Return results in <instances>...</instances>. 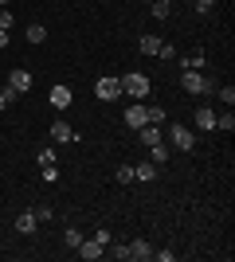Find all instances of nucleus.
Here are the masks:
<instances>
[{
    "label": "nucleus",
    "instance_id": "9d476101",
    "mask_svg": "<svg viewBox=\"0 0 235 262\" xmlns=\"http://www.w3.org/2000/svg\"><path fill=\"white\" fill-rule=\"evenodd\" d=\"M35 227H39V219H35V211H20V215H16V231H24V235H32Z\"/></svg>",
    "mask_w": 235,
    "mask_h": 262
},
{
    "label": "nucleus",
    "instance_id": "72a5a7b5",
    "mask_svg": "<svg viewBox=\"0 0 235 262\" xmlns=\"http://www.w3.org/2000/svg\"><path fill=\"white\" fill-rule=\"evenodd\" d=\"M8 47V28H0V51Z\"/></svg>",
    "mask_w": 235,
    "mask_h": 262
},
{
    "label": "nucleus",
    "instance_id": "473e14b6",
    "mask_svg": "<svg viewBox=\"0 0 235 262\" xmlns=\"http://www.w3.org/2000/svg\"><path fill=\"white\" fill-rule=\"evenodd\" d=\"M153 258H157V262H173L177 254H173V251H153Z\"/></svg>",
    "mask_w": 235,
    "mask_h": 262
},
{
    "label": "nucleus",
    "instance_id": "f257e3e1",
    "mask_svg": "<svg viewBox=\"0 0 235 262\" xmlns=\"http://www.w3.org/2000/svg\"><path fill=\"white\" fill-rule=\"evenodd\" d=\"M149 90H153L149 75H141V71H130V75H122V94H134V102H141Z\"/></svg>",
    "mask_w": 235,
    "mask_h": 262
},
{
    "label": "nucleus",
    "instance_id": "393cba45",
    "mask_svg": "<svg viewBox=\"0 0 235 262\" xmlns=\"http://www.w3.org/2000/svg\"><path fill=\"white\" fill-rule=\"evenodd\" d=\"M110 254H114V258H122V262H125V258H130V243H118V247H114Z\"/></svg>",
    "mask_w": 235,
    "mask_h": 262
},
{
    "label": "nucleus",
    "instance_id": "2f4dec72",
    "mask_svg": "<svg viewBox=\"0 0 235 262\" xmlns=\"http://www.w3.org/2000/svg\"><path fill=\"white\" fill-rule=\"evenodd\" d=\"M12 24H16V20H12V12L4 8V12H0V28H8V32H12Z\"/></svg>",
    "mask_w": 235,
    "mask_h": 262
},
{
    "label": "nucleus",
    "instance_id": "7c9ffc66",
    "mask_svg": "<svg viewBox=\"0 0 235 262\" xmlns=\"http://www.w3.org/2000/svg\"><path fill=\"white\" fill-rule=\"evenodd\" d=\"M8 102H16V94H12V90H8V86H4V90H0V110L8 106Z\"/></svg>",
    "mask_w": 235,
    "mask_h": 262
},
{
    "label": "nucleus",
    "instance_id": "0eeeda50",
    "mask_svg": "<svg viewBox=\"0 0 235 262\" xmlns=\"http://www.w3.org/2000/svg\"><path fill=\"white\" fill-rule=\"evenodd\" d=\"M125 125H134V129L149 125V118H145V106H141V102H134V106L125 110Z\"/></svg>",
    "mask_w": 235,
    "mask_h": 262
},
{
    "label": "nucleus",
    "instance_id": "aec40b11",
    "mask_svg": "<svg viewBox=\"0 0 235 262\" xmlns=\"http://www.w3.org/2000/svg\"><path fill=\"white\" fill-rule=\"evenodd\" d=\"M114 180H118V184H134V164H122V168L114 172Z\"/></svg>",
    "mask_w": 235,
    "mask_h": 262
},
{
    "label": "nucleus",
    "instance_id": "6e6552de",
    "mask_svg": "<svg viewBox=\"0 0 235 262\" xmlns=\"http://www.w3.org/2000/svg\"><path fill=\"white\" fill-rule=\"evenodd\" d=\"M51 106H55V110H67L71 106V86L55 82V86H51Z\"/></svg>",
    "mask_w": 235,
    "mask_h": 262
},
{
    "label": "nucleus",
    "instance_id": "a878e982",
    "mask_svg": "<svg viewBox=\"0 0 235 262\" xmlns=\"http://www.w3.org/2000/svg\"><path fill=\"white\" fill-rule=\"evenodd\" d=\"M157 55H161V59H177V47H173V43H161V47H157Z\"/></svg>",
    "mask_w": 235,
    "mask_h": 262
},
{
    "label": "nucleus",
    "instance_id": "2eb2a0df",
    "mask_svg": "<svg viewBox=\"0 0 235 262\" xmlns=\"http://www.w3.org/2000/svg\"><path fill=\"white\" fill-rule=\"evenodd\" d=\"M149 161H153L157 168H161V164L168 161V149H165V141H157V145H149Z\"/></svg>",
    "mask_w": 235,
    "mask_h": 262
},
{
    "label": "nucleus",
    "instance_id": "c756f323",
    "mask_svg": "<svg viewBox=\"0 0 235 262\" xmlns=\"http://www.w3.org/2000/svg\"><path fill=\"white\" fill-rule=\"evenodd\" d=\"M212 4H216V0H192V8H196V12H212Z\"/></svg>",
    "mask_w": 235,
    "mask_h": 262
},
{
    "label": "nucleus",
    "instance_id": "dca6fc26",
    "mask_svg": "<svg viewBox=\"0 0 235 262\" xmlns=\"http://www.w3.org/2000/svg\"><path fill=\"white\" fill-rule=\"evenodd\" d=\"M157 47H161L157 35H141V39H137V51H141V55H157Z\"/></svg>",
    "mask_w": 235,
    "mask_h": 262
},
{
    "label": "nucleus",
    "instance_id": "a211bd4d",
    "mask_svg": "<svg viewBox=\"0 0 235 262\" xmlns=\"http://www.w3.org/2000/svg\"><path fill=\"white\" fill-rule=\"evenodd\" d=\"M204 67V55L196 51V55H184V59H180V71H200Z\"/></svg>",
    "mask_w": 235,
    "mask_h": 262
},
{
    "label": "nucleus",
    "instance_id": "f03ea898",
    "mask_svg": "<svg viewBox=\"0 0 235 262\" xmlns=\"http://www.w3.org/2000/svg\"><path fill=\"white\" fill-rule=\"evenodd\" d=\"M180 86H184V94H208L212 78H204L200 71H180Z\"/></svg>",
    "mask_w": 235,
    "mask_h": 262
},
{
    "label": "nucleus",
    "instance_id": "9b49d317",
    "mask_svg": "<svg viewBox=\"0 0 235 262\" xmlns=\"http://www.w3.org/2000/svg\"><path fill=\"white\" fill-rule=\"evenodd\" d=\"M130 258H153V243L134 239V243H130Z\"/></svg>",
    "mask_w": 235,
    "mask_h": 262
},
{
    "label": "nucleus",
    "instance_id": "7ed1b4c3",
    "mask_svg": "<svg viewBox=\"0 0 235 262\" xmlns=\"http://www.w3.org/2000/svg\"><path fill=\"white\" fill-rule=\"evenodd\" d=\"M94 94H98L102 102H118V98H122V78H114V75H102L98 82H94Z\"/></svg>",
    "mask_w": 235,
    "mask_h": 262
},
{
    "label": "nucleus",
    "instance_id": "423d86ee",
    "mask_svg": "<svg viewBox=\"0 0 235 262\" xmlns=\"http://www.w3.org/2000/svg\"><path fill=\"white\" fill-rule=\"evenodd\" d=\"M75 251H78V258L94 262V258H102V243H98V239H82V243L75 247Z\"/></svg>",
    "mask_w": 235,
    "mask_h": 262
},
{
    "label": "nucleus",
    "instance_id": "5701e85b",
    "mask_svg": "<svg viewBox=\"0 0 235 262\" xmlns=\"http://www.w3.org/2000/svg\"><path fill=\"white\" fill-rule=\"evenodd\" d=\"M82 239H87V235H82L78 227H67V247H71V251H75V247H78Z\"/></svg>",
    "mask_w": 235,
    "mask_h": 262
},
{
    "label": "nucleus",
    "instance_id": "c85d7f7f",
    "mask_svg": "<svg viewBox=\"0 0 235 262\" xmlns=\"http://www.w3.org/2000/svg\"><path fill=\"white\" fill-rule=\"evenodd\" d=\"M39 172H44V180H47V184H51V180H55V176H59V168H55V164H44Z\"/></svg>",
    "mask_w": 235,
    "mask_h": 262
},
{
    "label": "nucleus",
    "instance_id": "ddd939ff",
    "mask_svg": "<svg viewBox=\"0 0 235 262\" xmlns=\"http://www.w3.org/2000/svg\"><path fill=\"white\" fill-rule=\"evenodd\" d=\"M196 125H200V129H216V110L200 106V110H196Z\"/></svg>",
    "mask_w": 235,
    "mask_h": 262
},
{
    "label": "nucleus",
    "instance_id": "20e7f679",
    "mask_svg": "<svg viewBox=\"0 0 235 262\" xmlns=\"http://www.w3.org/2000/svg\"><path fill=\"white\" fill-rule=\"evenodd\" d=\"M8 90L20 98V94H28L32 90V71H24V67H16V71H8Z\"/></svg>",
    "mask_w": 235,
    "mask_h": 262
},
{
    "label": "nucleus",
    "instance_id": "1a4fd4ad",
    "mask_svg": "<svg viewBox=\"0 0 235 262\" xmlns=\"http://www.w3.org/2000/svg\"><path fill=\"white\" fill-rule=\"evenodd\" d=\"M51 137H55L59 145H67V141H75V129H71L67 121H51Z\"/></svg>",
    "mask_w": 235,
    "mask_h": 262
},
{
    "label": "nucleus",
    "instance_id": "4be33fe9",
    "mask_svg": "<svg viewBox=\"0 0 235 262\" xmlns=\"http://www.w3.org/2000/svg\"><path fill=\"white\" fill-rule=\"evenodd\" d=\"M145 118H149V125H161V121H165V110L161 106H145Z\"/></svg>",
    "mask_w": 235,
    "mask_h": 262
},
{
    "label": "nucleus",
    "instance_id": "39448f33",
    "mask_svg": "<svg viewBox=\"0 0 235 262\" xmlns=\"http://www.w3.org/2000/svg\"><path fill=\"white\" fill-rule=\"evenodd\" d=\"M168 137H173V149H180V153H188L192 145H196V137H192L188 125H168Z\"/></svg>",
    "mask_w": 235,
    "mask_h": 262
},
{
    "label": "nucleus",
    "instance_id": "cd10ccee",
    "mask_svg": "<svg viewBox=\"0 0 235 262\" xmlns=\"http://www.w3.org/2000/svg\"><path fill=\"white\" fill-rule=\"evenodd\" d=\"M90 239H98L102 247H110V231H106V227H98V231H94V235H90Z\"/></svg>",
    "mask_w": 235,
    "mask_h": 262
},
{
    "label": "nucleus",
    "instance_id": "4468645a",
    "mask_svg": "<svg viewBox=\"0 0 235 262\" xmlns=\"http://www.w3.org/2000/svg\"><path fill=\"white\" fill-rule=\"evenodd\" d=\"M137 137H141V145L149 149V145L161 141V129H157V125H141V129H137Z\"/></svg>",
    "mask_w": 235,
    "mask_h": 262
},
{
    "label": "nucleus",
    "instance_id": "bb28decb",
    "mask_svg": "<svg viewBox=\"0 0 235 262\" xmlns=\"http://www.w3.org/2000/svg\"><path fill=\"white\" fill-rule=\"evenodd\" d=\"M44 164H55V149H39V168Z\"/></svg>",
    "mask_w": 235,
    "mask_h": 262
},
{
    "label": "nucleus",
    "instance_id": "f704fd0d",
    "mask_svg": "<svg viewBox=\"0 0 235 262\" xmlns=\"http://www.w3.org/2000/svg\"><path fill=\"white\" fill-rule=\"evenodd\" d=\"M0 4H8V0H0Z\"/></svg>",
    "mask_w": 235,
    "mask_h": 262
},
{
    "label": "nucleus",
    "instance_id": "b1692460",
    "mask_svg": "<svg viewBox=\"0 0 235 262\" xmlns=\"http://www.w3.org/2000/svg\"><path fill=\"white\" fill-rule=\"evenodd\" d=\"M220 102L231 110V106H235V86H224V90H220Z\"/></svg>",
    "mask_w": 235,
    "mask_h": 262
},
{
    "label": "nucleus",
    "instance_id": "6ab92c4d",
    "mask_svg": "<svg viewBox=\"0 0 235 262\" xmlns=\"http://www.w3.org/2000/svg\"><path fill=\"white\" fill-rule=\"evenodd\" d=\"M216 129H227V133L235 129V114H231V110H224V114H216Z\"/></svg>",
    "mask_w": 235,
    "mask_h": 262
},
{
    "label": "nucleus",
    "instance_id": "f3484780",
    "mask_svg": "<svg viewBox=\"0 0 235 262\" xmlns=\"http://www.w3.org/2000/svg\"><path fill=\"white\" fill-rule=\"evenodd\" d=\"M24 35H28V43H44V39H47V28H44V24H32Z\"/></svg>",
    "mask_w": 235,
    "mask_h": 262
},
{
    "label": "nucleus",
    "instance_id": "412c9836",
    "mask_svg": "<svg viewBox=\"0 0 235 262\" xmlns=\"http://www.w3.org/2000/svg\"><path fill=\"white\" fill-rule=\"evenodd\" d=\"M168 12H173V0H153V16L157 20H165Z\"/></svg>",
    "mask_w": 235,
    "mask_h": 262
},
{
    "label": "nucleus",
    "instance_id": "f8f14e48",
    "mask_svg": "<svg viewBox=\"0 0 235 262\" xmlns=\"http://www.w3.org/2000/svg\"><path fill=\"white\" fill-rule=\"evenodd\" d=\"M134 180H157V164H153V161L134 164Z\"/></svg>",
    "mask_w": 235,
    "mask_h": 262
}]
</instances>
